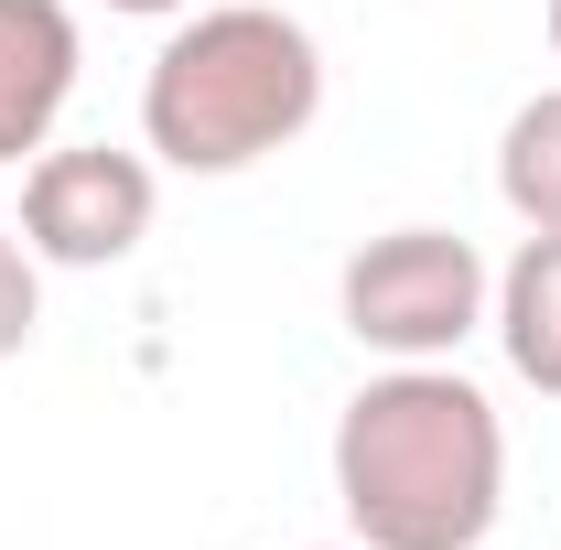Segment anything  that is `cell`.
Wrapping results in <instances>:
<instances>
[{
	"label": "cell",
	"instance_id": "6da1fadb",
	"mask_svg": "<svg viewBox=\"0 0 561 550\" xmlns=\"http://www.w3.org/2000/svg\"><path fill=\"white\" fill-rule=\"evenodd\" d=\"M335 507L356 550H486L507 507V421L443 367H378L335 411Z\"/></svg>",
	"mask_w": 561,
	"mask_h": 550
},
{
	"label": "cell",
	"instance_id": "7a4b0ae2",
	"mask_svg": "<svg viewBox=\"0 0 561 550\" xmlns=\"http://www.w3.org/2000/svg\"><path fill=\"white\" fill-rule=\"evenodd\" d=\"M324 119V44L271 0H216L140 76V151L162 173H249Z\"/></svg>",
	"mask_w": 561,
	"mask_h": 550
},
{
	"label": "cell",
	"instance_id": "3957f363",
	"mask_svg": "<svg viewBox=\"0 0 561 550\" xmlns=\"http://www.w3.org/2000/svg\"><path fill=\"white\" fill-rule=\"evenodd\" d=\"M335 313H346V335L367 356L443 367V356H465V335H486L496 271H486V249L454 238V227H378L335 271Z\"/></svg>",
	"mask_w": 561,
	"mask_h": 550
},
{
	"label": "cell",
	"instance_id": "277c9868",
	"mask_svg": "<svg viewBox=\"0 0 561 550\" xmlns=\"http://www.w3.org/2000/svg\"><path fill=\"white\" fill-rule=\"evenodd\" d=\"M162 216V162L119 140H44L22 162V249L44 271H119Z\"/></svg>",
	"mask_w": 561,
	"mask_h": 550
},
{
	"label": "cell",
	"instance_id": "5b68a950",
	"mask_svg": "<svg viewBox=\"0 0 561 550\" xmlns=\"http://www.w3.org/2000/svg\"><path fill=\"white\" fill-rule=\"evenodd\" d=\"M87 33L66 0H0V162H33L76 98Z\"/></svg>",
	"mask_w": 561,
	"mask_h": 550
},
{
	"label": "cell",
	"instance_id": "8992f818",
	"mask_svg": "<svg viewBox=\"0 0 561 550\" xmlns=\"http://www.w3.org/2000/svg\"><path fill=\"white\" fill-rule=\"evenodd\" d=\"M496 345H507V367L561 400V238H518V260L496 271Z\"/></svg>",
	"mask_w": 561,
	"mask_h": 550
},
{
	"label": "cell",
	"instance_id": "52a82bcc",
	"mask_svg": "<svg viewBox=\"0 0 561 550\" xmlns=\"http://www.w3.org/2000/svg\"><path fill=\"white\" fill-rule=\"evenodd\" d=\"M496 195L529 238H561V87L518 98L507 130H496Z\"/></svg>",
	"mask_w": 561,
	"mask_h": 550
},
{
	"label": "cell",
	"instance_id": "ba28073f",
	"mask_svg": "<svg viewBox=\"0 0 561 550\" xmlns=\"http://www.w3.org/2000/svg\"><path fill=\"white\" fill-rule=\"evenodd\" d=\"M33 324H44V260L0 227V356H22V345H33Z\"/></svg>",
	"mask_w": 561,
	"mask_h": 550
},
{
	"label": "cell",
	"instance_id": "9c48e42d",
	"mask_svg": "<svg viewBox=\"0 0 561 550\" xmlns=\"http://www.w3.org/2000/svg\"><path fill=\"white\" fill-rule=\"evenodd\" d=\"M108 11H130V22H162V11H195V0H108Z\"/></svg>",
	"mask_w": 561,
	"mask_h": 550
},
{
	"label": "cell",
	"instance_id": "30bf717a",
	"mask_svg": "<svg viewBox=\"0 0 561 550\" xmlns=\"http://www.w3.org/2000/svg\"><path fill=\"white\" fill-rule=\"evenodd\" d=\"M540 33H551V55H561V0H540Z\"/></svg>",
	"mask_w": 561,
	"mask_h": 550
},
{
	"label": "cell",
	"instance_id": "8fae6325",
	"mask_svg": "<svg viewBox=\"0 0 561 550\" xmlns=\"http://www.w3.org/2000/svg\"><path fill=\"white\" fill-rule=\"evenodd\" d=\"M313 550H356V540H313Z\"/></svg>",
	"mask_w": 561,
	"mask_h": 550
}]
</instances>
